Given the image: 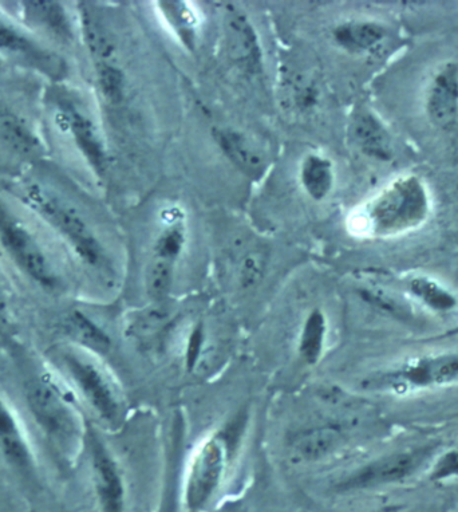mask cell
<instances>
[{"label":"cell","instance_id":"29","mask_svg":"<svg viewBox=\"0 0 458 512\" xmlns=\"http://www.w3.org/2000/svg\"><path fill=\"white\" fill-rule=\"evenodd\" d=\"M97 81L102 96L110 104L124 101L126 92L125 74L112 62H97Z\"/></svg>","mask_w":458,"mask_h":512},{"label":"cell","instance_id":"30","mask_svg":"<svg viewBox=\"0 0 458 512\" xmlns=\"http://www.w3.org/2000/svg\"><path fill=\"white\" fill-rule=\"evenodd\" d=\"M429 470L432 482L444 483L458 478V445L434 458Z\"/></svg>","mask_w":458,"mask_h":512},{"label":"cell","instance_id":"22","mask_svg":"<svg viewBox=\"0 0 458 512\" xmlns=\"http://www.w3.org/2000/svg\"><path fill=\"white\" fill-rule=\"evenodd\" d=\"M0 141L19 155H42L43 145L33 131L9 110L0 109Z\"/></svg>","mask_w":458,"mask_h":512},{"label":"cell","instance_id":"25","mask_svg":"<svg viewBox=\"0 0 458 512\" xmlns=\"http://www.w3.org/2000/svg\"><path fill=\"white\" fill-rule=\"evenodd\" d=\"M327 333V322L321 310L311 311L300 334L299 354L307 364H317L322 356Z\"/></svg>","mask_w":458,"mask_h":512},{"label":"cell","instance_id":"10","mask_svg":"<svg viewBox=\"0 0 458 512\" xmlns=\"http://www.w3.org/2000/svg\"><path fill=\"white\" fill-rule=\"evenodd\" d=\"M57 122L63 131L69 132L73 137L75 145L93 171L104 175L108 167V153L93 121L73 101L62 100L58 102Z\"/></svg>","mask_w":458,"mask_h":512},{"label":"cell","instance_id":"4","mask_svg":"<svg viewBox=\"0 0 458 512\" xmlns=\"http://www.w3.org/2000/svg\"><path fill=\"white\" fill-rule=\"evenodd\" d=\"M22 198L31 210L37 212L70 244L82 262L92 267L104 266V247L73 207L39 184L27 185L23 189Z\"/></svg>","mask_w":458,"mask_h":512},{"label":"cell","instance_id":"18","mask_svg":"<svg viewBox=\"0 0 458 512\" xmlns=\"http://www.w3.org/2000/svg\"><path fill=\"white\" fill-rule=\"evenodd\" d=\"M302 188L314 202H323L333 192L335 184L334 165L329 157L309 153L303 157L299 169Z\"/></svg>","mask_w":458,"mask_h":512},{"label":"cell","instance_id":"13","mask_svg":"<svg viewBox=\"0 0 458 512\" xmlns=\"http://www.w3.org/2000/svg\"><path fill=\"white\" fill-rule=\"evenodd\" d=\"M0 50L18 55L47 76L58 78L65 73V66L57 55L51 54L45 47L39 46L34 39L7 21L2 15H0Z\"/></svg>","mask_w":458,"mask_h":512},{"label":"cell","instance_id":"20","mask_svg":"<svg viewBox=\"0 0 458 512\" xmlns=\"http://www.w3.org/2000/svg\"><path fill=\"white\" fill-rule=\"evenodd\" d=\"M23 11L27 21L33 26L39 27L67 41L71 38V27L66 11L61 3L50 2V0H33V2H23Z\"/></svg>","mask_w":458,"mask_h":512},{"label":"cell","instance_id":"14","mask_svg":"<svg viewBox=\"0 0 458 512\" xmlns=\"http://www.w3.org/2000/svg\"><path fill=\"white\" fill-rule=\"evenodd\" d=\"M0 454L19 475L25 478H31L34 475V458L29 444L14 413L2 399H0Z\"/></svg>","mask_w":458,"mask_h":512},{"label":"cell","instance_id":"12","mask_svg":"<svg viewBox=\"0 0 458 512\" xmlns=\"http://www.w3.org/2000/svg\"><path fill=\"white\" fill-rule=\"evenodd\" d=\"M212 136L223 155L244 175L258 180L266 172V155L246 133L228 126H217Z\"/></svg>","mask_w":458,"mask_h":512},{"label":"cell","instance_id":"7","mask_svg":"<svg viewBox=\"0 0 458 512\" xmlns=\"http://www.w3.org/2000/svg\"><path fill=\"white\" fill-rule=\"evenodd\" d=\"M0 242L27 277L46 290L58 289V275L37 239L0 200Z\"/></svg>","mask_w":458,"mask_h":512},{"label":"cell","instance_id":"26","mask_svg":"<svg viewBox=\"0 0 458 512\" xmlns=\"http://www.w3.org/2000/svg\"><path fill=\"white\" fill-rule=\"evenodd\" d=\"M168 214L171 216L167 220V226L157 236L153 255L176 263L187 244V230H185L184 216L179 211L172 210Z\"/></svg>","mask_w":458,"mask_h":512},{"label":"cell","instance_id":"5","mask_svg":"<svg viewBox=\"0 0 458 512\" xmlns=\"http://www.w3.org/2000/svg\"><path fill=\"white\" fill-rule=\"evenodd\" d=\"M436 451V444L426 443L390 452L359 467L338 484V490L343 492L377 490V488L408 482L425 468L430 467L436 458Z\"/></svg>","mask_w":458,"mask_h":512},{"label":"cell","instance_id":"9","mask_svg":"<svg viewBox=\"0 0 458 512\" xmlns=\"http://www.w3.org/2000/svg\"><path fill=\"white\" fill-rule=\"evenodd\" d=\"M223 34L229 61L247 74L263 72V47L258 31L250 17L231 3L224 9Z\"/></svg>","mask_w":458,"mask_h":512},{"label":"cell","instance_id":"15","mask_svg":"<svg viewBox=\"0 0 458 512\" xmlns=\"http://www.w3.org/2000/svg\"><path fill=\"white\" fill-rule=\"evenodd\" d=\"M345 441V432L338 425H321L300 432L290 445L292 459L317 462L337 451Z\"/></svg>","mask_w":458,"mask_h":512},{"label":"cell","instance_id":"2","mask_svg":"<svg viewBox=\"0 0 458 512\" xmlns=\"http://www.w3.org/2000/svg\"><path fill=\"white\" fill-rule=\"evenodd\" d=\"M27 407L51 450L69 459L81 435L80 420L73 403L53 378L38 377L26 391Z\"/></svg>","mask_w":458,"mask_h":512},{"label":"cell","instance_id":"1","mask_svg":"<svg viewBox=\"0 0 458 512\" xmlns=\"http://www.w3.org/2000/svg\"><path fill=\"white\" fill-rule=\"evenodd\" d=\"M458 384V352L420 354L375 372L362 382L366 391L412 396Z\"/></svg>","mask_w":458,"mask_h":512},{"label":"cell","instance_id":"32","mask_svg":"<svg viewBox=\"0 0 458 512\" xmlns=\"http://www.w3.org/2000/svg\"><path fill=\"white\" fill-rule=\"evenodd\" d=\"M319 101V90L313 82L304 81L295 90V104L299 109H313Z\"/></svg>","mask_w":458,"mask_h":512},{"label":"cell","instance_id":"11","mask_svg":"<svg viewBox=\"0 0 458 512\" xmlns=\"http://www.w3.org/2000/svg\"><path fill=\"white\" fill-rule=\"evenodd\" d=\"M89 447L101 512H125L124 479L116 460L94 432H90Z\"/></svg>","mask_w":458,"mask_h":512},{"label":"cell","instance_id":"31","mask_svg":"<svg viewBox=\"0 0 458 512\" xmlns=\"http://www.w3.org/2000/svg\"><path fill=\"white\" fill-rule=\"evenodd\" d=\"M266 269V258L262 252L251 251L240 262L239 282L244 289L258 285Z\"/></svg>","mask_w":458,"mask_h":512},{"label":"cell","instance_id":"33","mask_svg":"<svg viewBox=\"0 0 458 512\" xmlns=\"http://www.w3.org/2000/svg\"><path fill=\"white\" fill-rule=\"evenodd\" d=\"M201 345H203V330L195 329L192 333L191 342H189L188 349V362L189 365L195 364L197 357H199Z\"/></svg>","mask_w":458,"mask_h":512},{"label":"cell","instance_id":"28","mask_svg":"<svg viewBox=\"0 0 458 512\" xmlns=\"http://www.w3.org/2000/svg\"><path fill=\"white\" fill-rule=\"evenodd\" d=\"M176 263L153 255L146 274V289L155 301H163L171 293Z\"/></svg>","mask_w":458,"mask_h":512},{"label":"cell","instance_id":"27","mask_svg":"<svg viewBox=\"0 0 458 512\" xmlns=\"http://www.w3.org/2000/svg\"><path fill=\"white\" fill-rule=\"evenodd\" d=\"M410 293L422 305L436 313H449L456 309L457 299L448 289L433 279L416 277L409 282Z\"/></svg>","mask_w":458,"mask_h":512},{"label":"cell","instance_id":"8","mask_svg":"<svg viewBox=\"0 0 458 512\" xmlns=\"http://www.w3.org/2000/svg\"><path fill=\"white\" fill-rule=\"evenodd\" d=\"M227 450L219 437L200 445L189 466L185 482V506L189 512H201L215 498L224 478Z\"/></svg>","mask_w":458,"mask_h":512},{"label":"cell","instance_id":"6","mask_svg":"<svg viewBox=\"0 0 458 512\" xmlns=\"http://www.w3.org/2000/svg\"><path fill=\"white\" fill-rule=\"evenodd\" d=\"M53 362L69 377L102 420L109 424L117 423L121 413L120 399L108 374L96 362L73 349L55 350Z\"/></svg>","mask_w":458,"mask_h":512},{"label":"cell","instance_id":"17","mask_svg":"<svg viewBox=\"0 0 458 512\" xmlns=\"http://www.w3.org/2000/svg\"><path fill=\"white\" fill-rule=\"evenodd\" d=\"M351 136L367 157L389 160L392 157V140L377 116L369 110H359L351 122Z\"/></svg>","mask_w":458,"mask_h":512},{"label":"cell","instance_id":"19","mask_svg":"<svg viewBox=\"0 0 458 512\" xmlns=\"http://www.w3.org/2000/svg\"><path fill=\"white\" fill-rule=\"evenodd\" d=\"M385 37V27L369 21L345 22L333 30L335 43L349 53L370 51L384 41Z\"/></svg>","mask_w":458,"mask_h":512},{"label":"cell","instance_id":"3","mask_svg":"<svg viewBox=\"0 0 458 512\" xmlns=\"http://www.w3.org/2000/svg\"><path fill=\"white\" fill-rule=\"evenodd\" d=\"M429 196L416 176L393 181L367 206L365 223L371 234L393 236L414 230L428 219Z\"/></svg>","mask_w":458,"mask_h":512},{"label":"cell","instance_id":"16","mask_svg":"<svg viewBox=\"0 0 458 512\" xmlns=\"http://www.w3.org/2000/svg\"><path fill=\"white\" fill-rule=\"evenodd\" d=\"M429 116L438 126H450L458 113V72L445 66L434 78L428 97Z\"/></svg>","mask_w":458,"mask_h":512},{"label":"cell","instance_id":"23","mask_svg":"<svg viewBox=\"0 0 458 512\" xmlns=\"http://www.w3.org/2000/svg\"><path fill=\"white\" fill-rule=\"evenodd\" d=\"M63 333L82 348L94 352H106L110 348V338L92 319L81 311H71L62 321Z\"/></svg>","mask_w":458,"mask_h":512},{"label":"cell","instance_id":"24","mask_svg":"<svg viewBox=\"0 0 458 512\" xmlns=\"http://www.w3.org/2000/svg\"><path fill=\"white\" fill-rule=\"evenodd\" d=\"M165 22L175 31L176 37L180 39L188 50H195L197 41V15L187 2L181 0H167L157 3Z\"/></svg>","mask_w":458,"mask_h":512},{"label":"cell","instance_id":"21","mask_svg":"<svg viewBox=\"0 0 458 512\" xmlns=\"http://www.w3.org/2000/svg\"><path fill=\"white\" fill-rule=\"evenodd\" d=\"M80 13L82 34L90 53L97 58V62H110L116 45L101 15L89 3H81Z\"/></svg>","mask_w":458,"mask_h":512}]
</instances>
